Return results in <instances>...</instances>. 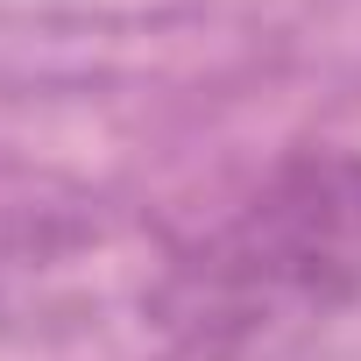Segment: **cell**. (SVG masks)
I'll use <instances>...</instances> for the list:
<instances>
[{"mask_svg":"<svg viewBox=\"0 0 361 361\" xmlns=\"http://www.w3.org/2000/svg\"><path fill=\"white\" fill-rule=\"evenodd\" d=\"M347 305H361V149L326 142L290 149L199 241H170L149 326L220 361Z\"/></svg>","mask_w":361,"mask_h":361,"instance_id":"1","label":"cell"},{"mask_svg":"<svg viewBox=\"0 0 361 361\" xmlns=\"http://www.w3.org/2000/svg\"><path fill=\"white\" fill-rule=\"evenodd\" d=\"M163 269H170V241L114 248L99 206H50V199L0 206V326L36 333L50 319H71L78 298H92V312H106L121 276L156 298Z\"/></svg>","mask_w":361,"mask_h":361,"instance_id":"2","label":"cell"}]
</instances>
